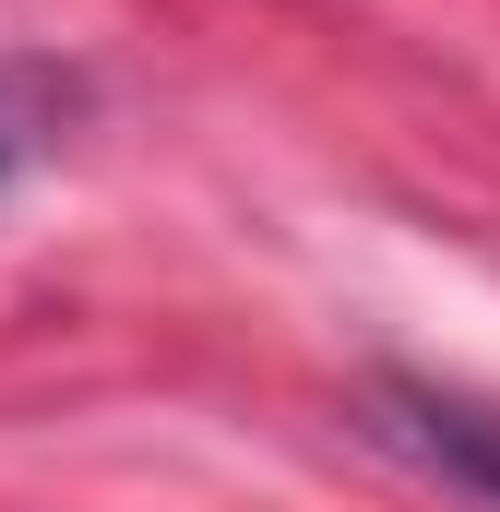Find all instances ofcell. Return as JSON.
I'll use <instances>...</instances> for the list:
<instances>
[{"label": "cell", "mask_w": 500, "mask_h": 512, "mask_svg": "<svg viewBox=\"0 0 500 512\" xmlns=\"http://www.w3.org/2000/svg\"><path fill=\"white\" fill-rule=\"evenodd\" d=\"M381 429H393L429 477H453V489L500 501V405L441 393V382H381Z\"/></svg>", "instance_id": "6da1fadb"}, {"label": "cell", "mask_w": 500, "mask_h": 512, "mask_svg": "<svg viewBox=\"0 0 500 512\" xmlns=\"http://www.w3.org/2000/svg\"><path fill=\"white\" fill-rule=\"evenodd\" d=\"M12 143H24V131H12V120H0V179H12Z\"/></svg>", "instance_id": "7a4b0ae2"}]
</instances>
